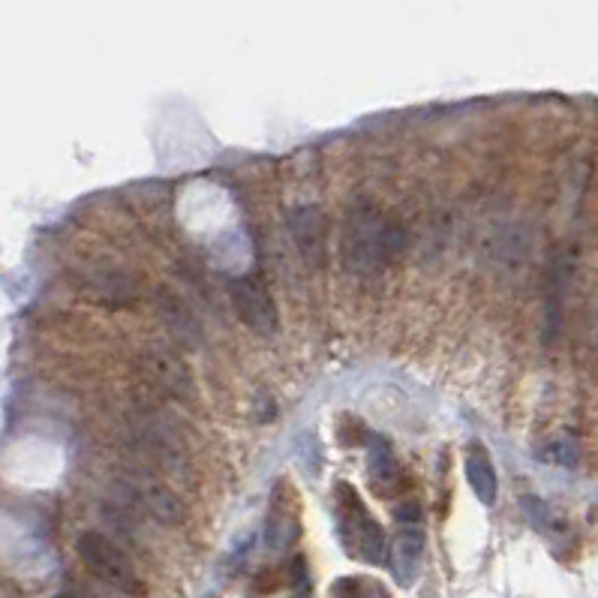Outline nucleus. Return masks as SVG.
<instances>
[{"instance_id":"nucleus-1","label":"nucleus","mask_w":598,"mask_h":598,"mask_svg":"<svg viewBox=\"0 0 598 598\" xmlns=\"http://www.w3.org/2000/svg\"><path fill=\"white\" fill-rule=\"evenodd\" d=\"M403 241V229L388 220L382 208L361 199L346 211L340 229V262L352 274H373L400 253Z\"/></svg>"},{"instance_id":"nucleus-2","label":"nucleus","mask_w":598,"mask_h":598,"mask_svg":"<svg viewBox=\"0 0 598 598\" xmlns=\"http://www.w3.org/2000/svg\"><path fill=\"white\" fill-rule=\"evenodd\" d=\"M334 517H337V538L352 559L382 565L391 556L379 520L370 514L358 490L346 481L334 487Z\"/></svg>"},{"instance_id":"nucleus-3","label":"nucleus","mask_w":598,"mask_h":598,"mask_svg":"<svg viewBox=\"0 0 598 598\" xmlns=\"http://www.w3.org/2000/svg\"><path fill=\"white\" fill-rule=\"evenodd\" d=\"M76 553L82 559V565L97 577L103 580L106 586H112L115 592H124V595H145V583L136 571V565L130 562V556L112 541L106 538L103 532H82L76 538Z\"/></svg>"},{"instance_id":"nucleus-4","label":"nucleus","mask_w":598,"mask_h":598,"mask_svg":"<svg viewBox=\"0 0 598 598\" xmlns=\"http://www.w3.org/2000/svg\"><path fill=\"white\" fill-rule=\"evenodd\" d=\"M232 295V307L238 313V319L256 331L259 337H274L280 331V313L277 304L271 298V292L265 289V283L259 277H238L229 286Z\"/></svg>"},{"instance_id":"nucleus-5","label":"nucleus","mask_w":598,"mask_h":598,"mask_svg":"<svg viewBox=\"0 0 598 598\" xmlns=\"http://www.w3.org/2000/svg\"><path fill=\"white\" fill-rule=\"evenodd\" d=\"M301 535V505L298 493L286 478H280L271 490L268 514H265V547L280 553L289 550Z\"/></svg>"},{"instance_id":"nucleus-6","label":"nucleus","mask_w":598,"mask_h":598,"mask_svg":"<svg viewBox=\"0 0 598 598\" xmlns=\"http://www.w3.org/2000/svg\"><path fill=\"white\" fill-rule=\"evenodd\" d=\"M289 232L292 241L307 265H325L328 259V226L325 214L316 205H301L289 214Z\"/></svg>"},{"instance_id":"nucleus-7","label":"nucleus","mask_w":598,"mask_h":598,"mask_svg":"<svg viewBox=\"0 0 598 598\" xmlns=\"http://www.w3.org/2000/svg\"><path fill=\"white\" fill-rule=\"evenodd\" d=\"M121 484L130 490V496L160 523L172 526V523H181L184 520V505L181 499L172 493V487H166L163 481L157 478H148V475H124Z\"/></svg>"},{"instance_id":"nucleus-8","label":"nucleus","mask_w":598,"mask_h":598,"mask_svg":"<svg viewBox=\"0 0 598 598\" xmlns=\"http://www.w3.org/2000/svg\"><path fill=\"white\" fill-rule=\"evenodd\" d=\"M367 481L373 487L376 496H397L406 481H403V469L391 451V445L382 436H370V448H367Z\"/></svg>"},{"instance_id":"nucleus-9","label":"nucleus","mask_w":598,"mask_h":598,"mask_svg":"<svg viewBox=\"0 0 598 598\" xmlns=\"http://www.w3.org/2000/svg\"><path fill=\"white\" fill-rule=\"evenodd\" d=\"M145 364H148L151 376L157 379V385H160L166 394L181 397V400L193 397V373H190V367L184 364V358H178L175 352H169V349L160 346V349H151V352L145 355Z\"/></svg>"},{"instance_id":"nucleus-10","label":"nucleus","mask_w":598,"mask_h":598,"mask_svg":"<svg viewBox=\"0 0 598 598\" xmlns=\"http://www.w3.org/2000/svg\"><path fill=\"white\" fill-rule=\"evenodd\" d=\"M424 529L421 526H400L394 547H391V571L400 586H412L424 559Z\"/></svg>"},{"instance_id":"nucleus-11","label":"nucleus","mask_w":598,"mask_h":598,"mask_svg":"<svg viewBox=\"0 0 598 598\" xmlns=\"http://www.w3.org/2000/svg\"><path fill=\"white\" fill-rule=\"evenodd\" d=\"M466 481L472 487V493L478 496L481 505H493L496 496H499V478H496V469H493V460L487 454L484 445H472L469 454H466Z\"/></svg>"},{"instance_id":"nucleus-12","label":"nucleus","mask_w":598,"mask_h":598,"mask_svg":"<svg viewBox=\"0 0 598 598\" xmlns=\"http://www.w3.org/2000/svg\"><path fill=\"white\" fill-rule=\"evenodd\" d=\"M331 598H391V595L373 577H340L331 586Z\"/></svg>"},{"instance_id":"nucleus-13","label":"nucleus","mask_w":598,"mask_h":598,"mask_svg":"<svg viewBox=\"0 0 598 598\" xmlns=\"http://www.w3.org/2000/svg\"><path fill=\"white\" fill-rule=\"evenodd\" d=\"M538 457H541V460H550V463L574 466V463H577V445H574L571 439L559 436V439H550V442L541 448V454H538Z\"/></svg>"},{"instance_id":"nucleus-14","label":"nucleus","mask_w":598,"mask_h":598,"mask_svg":"<svg viewBox=\"0 0 598 598\" xmlns=\"http://www.w3.org/2000/svg\"><path fill=\"white\" fill-rule=\"evenodd\" d=\"M58 598H85V595H76V592H61Z\"/></svg>"},{"instance_id":"nucleus-15","label":"nucleus","mask_w":598,"mask_h":598,"mask_svg":"<svg viewBox=\"0 0 598 598\" xmlns=\"http://www.w3.org/2000/svg\"><path fill=\"white\" fill-rule=\"evenodd\" d=\"M292 598H310V595H307V589H298V592H295Z\"/></svg>"},{"instance_id":"nucleus-16","label":"nucleus","mask_w":598,"mask_h":598,"mask_svg":"<svg viewBox=\"0 0 598 598\" xmlns=\"http://www.w3.org/2000/svg\"><path fill=\"white\" fill-rule=\"evenodd\" d=\"M208 598H217V595H208Z\"/></svg>"}]
</instances>
